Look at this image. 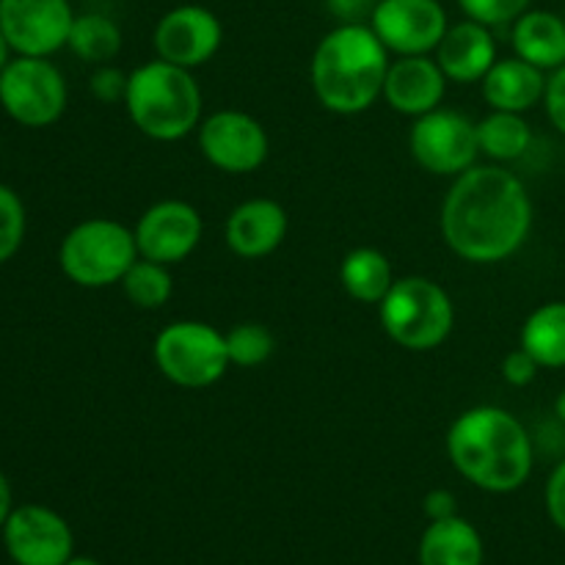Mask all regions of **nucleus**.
Segmentation results:
<instances>
[{"mask_svg": "<svg viewBox=\"0 0 565 565\" xmlns=\"http://www.w3.org/2000/svg\"><path fill=\"white\" fill-rule=\"evenodd\" d=\"M287 210L276 199H246L230 213L224 226L226 246L241 259H263L287 237Z\"/></svg>", "mask_w": 565, "mask_h": 565, "instance_id": "nucleus-17", "label": "nucleus"}, {"mask_svg": "<svg viewBox=\"0 0 565 565\" xmlns=\"http://www.w3.org/2000/svg\"><path fill=\"white\" fill-rule=\"evenodd\" d=\"M544 108H546V119L552 121V127H555L561 136H565V64L561 70L550 72V77H546Z\"/></svg>", "mask_w": 565, "mask_h": 565, "instance_id": "nucleus-32", "label": "nucleus"}, {"mask_svg": "<svg viewBox=\"0 0 565 565\" xmlns=\"http://www.w3.org/2000/svg\"><path fill=\"white\" fill-rule=\"evenodd\" d=\"M436 61L447 81L452 83H480L497 61V42L489 25L478 20H461L447 28L436 47Z\"/></svg>", "mask_w": 565, "mask_h": 565, "instance_id": "nucleus-18", "label": "nucleus"}, {"mask_svg": "<svg viewBox=\"0 0 565 565\" xmlns=\"http://www.w3.org/2000/svg\"><path fill=\"white\" fill-rule=\"evenodd\" d=\"M483 557L478 527L461 516L430 522L419 539V565H483Z\"/></svg>", "mask_w": 565, "mask_h": 565, "instance_id": "nucleus-21", "label": "nucleus"}, {"mask_svg": "<svg viewBox=\"0 0 565 565\" xmlns=\"http://www.w3.org/2000/svg\"><path fill=\"white\" fill-rule=\"evenodd\" d=\"M22 241H25V204L9 185H0V265L20 252Z\"/></svg>", "mask_w": 565, "mask_h": 565, "instance_id": "nucleus-28", "label": "nucleus"}, {"mask_svg": "<svg viewBox=\"0 0 565 565\" xmlns=\"http://www.w3.org/2000/svg\"><path fill=\"white\" fill-rule=\"evenodd\" d=\"M456 472L491 494H511L533 475L535 450L522 419L500 406H475L447 430Z\"/></svg>", "mask_w": 565, "mask_h": 565, "instance_id": "nucleus-2", "label": "nucleus"}, {"mask_svg": "<svg viewBox=\"0 0 565 565\" xmlns=\"http://www.w3.org/2000/svg\"><path fill=\"white\" fill-rule=\"evenodd\" d=\"M11 511H14V505H11V483L3 475V469H0V530H3L6 519H9Z\"/></svg>", "mask_w": 565, "mask_h": 565, "instance_id": "nucleus-36", "label": "nucleus"}, {"mask_svg": "<svg viewBox=\"0 0 565 565\" xmlns=\"http://www.w3.org/2000/svg\"><path fill=\"white\" fill-rule=\"evenodd\" d=\"M121 105L132 125L152 141H182L202 125L204 99L196 77L163 58L130 72Z\"/></svg>", "mask_w": 565, "mask_h": 565, "instance_id": "nucleus-4", "label": "nucleus"}, {"mask_svg": "<svg viewBox=\"0 0 565 565\" xmlns=\"http://www.w3.org/2000/svg\"><path fill=\"white\" fill-rule=\"evenodd\" d=\"M439 224L450 252L467 263H505L527 243L533 199L505 166L475 163L447 191Z\"/></svg>", "mask_w": 565, "mask_h": 565, "instance_id": "nucleus-1", "label": "nucleus"}, {"mask_svg": "<svg viewBox=\"0 0 565 565\" xmlns=\"http://www.w3.org/2000/svg\"><path fill=\"white\" fill-rule=\"evenodd\" d=\"M171 265L154 263V259L138 257L119 281L125 296L130 298L132 307L138 309H160L169 303L174 296V276H171Z\"/></svg>", "mask_w": 565, "mask_h": 565, "instance_id": "nucleus-26", "label": "nucleus"}, {"mask_svg": "<svg viewBox=\"0 0 565 565\" xmlns=\"http://www.w3.org/2000/svg\"><path fill=\"white\" fill-rule=\"evenodd\" d=\"M500 373H502V379L508 381V384L519 386V390H522V386H530L535 379H539L541 364L535 362V359L530 356L524 348H516V351H511L505 359H502Z\"/></svg>", "mask_w": 565, "mask_h": 565, "instance_id": "nucleus-31", "label": "nucleus"}, {"mask_svg": "<svg viewBox=\"0 0 565 565\" xmlns=\"http://www.w3.org/2000/svg\"><path fill=\"white\" fill-rule=\"evenodd\" d=\"M342 290L359 303H381L390 287L395 285V270L390 257L373 246H359L342 257L340 265Z\"/></svg>", "mask_w": 565, "mask_h": 565, "instance_id": "nucleus-22", "label": "nucleus"}, {"mask_svg": "<svg viewBox=\"0 0 565 565\" xmlns=\"http://www.w3.org/2000/svg\"><path fill=\"white\" fill-rule=\"evenodd\" d=\"M11 53H14V50H11L9 39H6L3 28H0V72H3V66L11 61Z\"/></svg>", "mask_w": 565, "mask_h": 565, "instance_id": "nucleus-37", "label": "nucleus"}, {"mask_svg": "<svg viewBox=\"0 0 565 565\" xmlns=\"http://www.w3.org/2000/svg\"><path fill=\"white\" fill-rule=\"evenodd\" d=\"M132 232H136L138 257L177 265L196 252L204 235V221L191 202L163 199L143 210Z\"/></svg>", "mask_w": 565, "mask_h": 565, "instance_id": "nucleus-13", "label": "nucleus"}, {"mask_svg": "<svg viewBox=\"0 0 565 565\" xmlns=\"http://www.w3.org/2000/svg\"><path fill=\"white\" fill-rule=\"evenodd\" d=\"M0 533L17 565H64L75 550V535L66 519L44 505L14 508Z\"/></svg>", "mask_w": 565, "mask_h": 565, "instance_id": "nucleus-14", "label": "nucleus"}, {"mask_svg": "<svg viewBox=\"0 0 565 565\" xmlns=\"http://www.w3.org/2000/svg\"><path fill=\"white\" fill-rule=\"evenodd\" d=\"M478 125L480 154L491 158L494 163H513L524 158L533 143V127L524 119V114H511V110H491Z\"/></svg>", "mask_w": 565, "mask_h": 565, "instance_id": "nucleus-24", "label": "nucleus"}, {"mask_svg": "<svg viewBox=\"0 0 565 565\" xmlns=\"http://www.w3.org/2000/svg\"><path fill=\"white\" fill-rule=\"evenodd\" d=\"M544 502H546V513H550L552 524H555L561 533H565V458L555 469H552L550 480H546Z\"/></svg>", "mask_w": 565, "mask_h": 565, "instance_id": "nucleus-33", "label": "nucleus"}, {"mask_svg": "<svg viewBox=\"0 0 565 565\" xmlns=\"http://www.w3.org/2000/svg\"><path fill=\"white\" fill-rule=\"evenodd\" d=\"M555 417L561 419V423H565V390L555 397Z\"/></svg>", "mask_w": 565, "mask_h": 565, "instance_id": "nucleus-38", "label": "nucleus"}, {"mask_svg": "<svg viewBox=\"0 0 565 565\" xmlns=\"http://www.w3.org/2000/svg\"><path fill=\"white\" fill-rule=\"evenodd\" d=\"M390 64V50L370 22H340L315 47L309 66L315 97L331 114H364L384 94Z\"/></svg>", "mask_w": 565, "mask_h": 565, "instance_id": "nucleus-3", "label": "nucleus"}, {"mask_svg": "<svg viewBox=\"0 0 565 565\" xmlns=\"http://www.w3.org/2000/svg\"><path fill=\"white\" fill-rule=\"evenodd\" d=\"M469 20H478L483 25H513L533 0H456Z\"/></svg>", "mask_w": 565, "mask_h": 565, "instance_id": "nucleus-29", "label": "nucleus"}, {"mask_svg": "<svg viewBox=\"0 0 565 565\" xmlns=\"http://www.w3.org/2000/svg\"><path fill=\"white\" fill-rule=\"evenodd\" d=\"M276 351V337L263 323H237L226 331V353L230 364L243 370L259 367Z\"/></svg>", "mask_w": 565, "mask_h": 565, "instance_id": "nucleus-27", "label": "nucleus"}, {"mask_svg": "<svg viewBox=\"0 0 565 565\" xmlns=\"http://www.w3.org/2000/svg\"><path fill=\"white\" fill-rule=\"evenodd\" d=\"M425 516L430 519V522H441V519H450V516H458V500L452 491L447 489H434L425 494Z\"/></svg>", "mask_w": 565, "mask_h": 565, "instance_id": "nucleus-35", "label": "nucleus"}, {"mask_svg": "<svg viewBox=\"0 0 565 565\" xmlns=\"http://www.w3.org/2000/svg\"><path fill=\"white\" fill-rule=\"evenodd\" d=\"M370 28L395 55H430L447 33V11L439 0H379Z\"/></svg>", "mask_w": 565, "mask_h": 565, "instance_id": "nucleus-12", "label": "nucleus"}, {"mask_svg": "<svg viewBox=\"0 0 565 565\" xmlns=\"http://www.w3.org/2000/svg\"><path fill=\"white\" fill-rule=\"evenodd\" d=\"M0 105L22 127H50L66 110V81L50 58L14 55L0 72Z\"/></svg>", "mask_w": 565, "mask_h": 565, "instance_id": "nucleus-8", "label": "nucleus"}, {"mask_svg": "<svg viewBox=\"0 0 565 565\" xmlns=\"http://www.w3.org/2000/svg\"><path fill=\"white\" fill-rule=\"evenodd\" d=\"M64 565H103V563L94 561V557H75V555H72Z\"/></svg>", "mask_w": 565, "mask_h": 565, "instance_id": "nucleus-39", "label": "nucleus"}, {"mask_svg": "<svg viewBox=\"0 0 565 565\" xmlns=\"http://www.w3.org/2000/svg\"><path fill=\"white\" fill-rule=\"evenodd\" d=\"M127 81H130V75L121 72L119 66L103 64L94 70L92 81H88V88H92V94L99 99V103L114 105V103H125Z\"/></svg>", "mask_w": 565, "mask_h": 565, "instance_id": "nucleus-30", "label": "nucleus"}, {"mask_svg": "<svg viewBox=\"0 0 565 565\" xmlns=\"http://www.w3.org/2000/svg\"><path fill=\"white\" fill-rule=\"evenodd\" d=\"M136 259V232L114 218L81 221L66 232L58 248L64 276L86 290L119 285Z\"/></svg>", "mask_w": 565, "mask_h": 565, "instance_id": "nucleus-6", "label": "nucleus"}, {"mask_svg": "<svg viewBox=\"0 0 565 565\" xmlns=\"http://www.w3.org/2000/svg\"><path fill=\"white\" fill-rule=\"evenodd\" d=\"M152 356L163 379L182 390H207L230 367L226 334L202 320H177L154 337Z\"/></svg>", "mask_w": 565, "mask_h": 565, "instance_id": "nucleus-7", "label": "nucleus"}, {"mask_svg": "<svg viewBox=\"0 0 565 565\" xmlns=\"http://www.w3.org/2000/svg\"><path fill=\"white\" fill-rule=\"evenodd\" d=\"M379 0H326V9L337 22H370Z\"/></svg>", "mask_w": 565, "mask_h": 565, "instance_id": "nucleus-34", "label": "nucleus"}, {"mask_svg": "<svg viewBox=\"0 0 565 565\" xmlns=\"http://www.w3.org/2000/svg\"><path fill=\"white\" fill-rule=\"evenodd\" d=\"M199 149L224 174H252L268 160L270 141L263 121L243 110L224 108L199 125Z\"/></svg>", "mask_w": 565, "mask_h": 565, "instance_id": "nucleus-10", "label": "nucleus"}, {"mask_svg": "<svg viewBox=\"0 0 565 565\" xmlns=\"http://www.w3.org/2000/svg\"><path fill=\"white\" fill-rule=\"evenodd\" d=\"M513 53L544 72L565 64V20L555 11L527 9L511 28Z\"/></svg>", "mask_w": 565, "mask_h": 565, "instance_id": "nucleus-20", "label": "nucleus"}, {"mask_svg": "<svg viewBox=\"0 0 565 565\" xmlns=\"http://www.w3.org/2000/svg\"><path fill=\"white\" fill-rule=\"evenodd\" d=\"M66 47L86 64H110L121 50V28L116 25L114 17L99 14V11L75 14Z\"/></svg>", "mask_w": 565, "mask_h": 565, "instance_id": "nucleus-25", "label": "nucleus"}, {"mask_svg": "<svg viewBox=\"0 0 565 565\" xmlns=\"http://www.w3.org/2000/svg\"><path fill=\"white\" fill-rule=\"evenodd\" d=\"M379 318L395 345L425 353L450 337L456 326V307L439 281L428 276H403L395 279L384 301L379 303Z\"/></svg>", "mask_w": 565, "mask_h": 565, "instance_id": "nucleus-5", "label": "nucleus"}, {"mask_svg": "<svg viewBox=\"0 0 565 565\" xmlns=\"http://www.w3.org/2000/svg\"><path fill=\"white\" fill-rule=\"evenodd\" d=\"M408 149L428 174L458 177L478 163V125L458 110L436 108L414 119Z\"/></svg>", "mask_w": 565, "mask_h": 565, "instance_id": "nucleus-9", "label": "nucleus"}, {"mask_svg": "<svg viewBox=\"0 0 565 565\" xmlns=\"http://www.w3.org/2000/svg\"><path fill=\"white\" fill-rule=\"evenodd\" d=\"M152 42L158 58L193 72L218 53L221 42H224V25L204 6L182 3L160 17Z\"/></svg>", "mask_w": 565, "mask_h": 565, "instance_id": "nucleus-15", "label": "nucleus"}, {"mask_svg": "<svg viewBox=\"0 0 565 565\" xmlns=\"http://www.w3.org/2000/svg\"><path fill=\"white\" fill-rule=\"evenodd\" d=\"M480 83H483V99L491 110L527 114L535 105L544 103L546 72L519 55H511V58H497Z\"/></svg>", "mask_w": 565, "mask_h": 565, "instance_id": "nucleus-19", "label": "nucleus"}, {"mask_svg": "<svg viewBox=\"0 0 565 565\" xmlns=\"http://www.w3.org/2000/svg\"><path fill=\"white\" fill-rule=\"evenodd\" d=\"M447 83L450 81L441 72L439 61L430 55H397V61H392L386 72L381 97L392 110L417 119L441 108Z\"/></svg>", "mask_w": 565, "mask_h": 565, "instance_id": "nucleus-16", "label": "nucleus"}, {"mask_svg": "<svg viewBox=\"0 0 565 565\" xmlns=\"http://www.w3.org/2000/svg\"><path fill=\"white\" fill-rule=\"evenodd\" d=\"M70 0H0V28L17 55L50 58L70 42Z\"/></svg>", "mask_w": 565, "mask_h": 565, "instance_id": "nucleus-11", "label": "nucleus"}, {"mask_svg": "<svg viewBox=\"0 0 565 565\" xmlns=\"http://www.w3.org/2000/svg\"><path fill=\"white\" fill-rule=\"evenodd\" d=\"M519 348L530 353L541 370L565 367V301H546L527 315Z\"/></svg>", "mask_w": 565, "mask_h": 565, "instance_id": "nucleus-23", "label": "nucleus"}]
</instances>
